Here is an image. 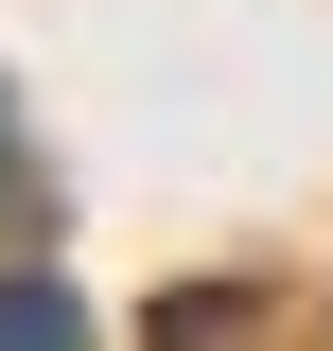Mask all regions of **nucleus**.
Listing matches in <instances>:
<instances>
[]
</instances>
